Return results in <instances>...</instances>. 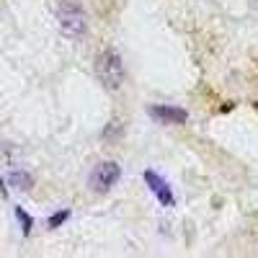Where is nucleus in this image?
Instances as JSON below:
<instances>
[{
	"mask_svg": "<svg viewBox=\"0 0 258 258\" xmlns=\"http://www.w3.org/2000/svg\"><path fill=\"white\" fill-rule=\"evenodd\" d=\"M57 21H59V29L64 36L70 39H80L85 34V26H88V18H85V11L73 3V0H62L59 8H57Z\"/></svg>",
	"mask_w": 258,
	"mask_h": 258,
	"instance_id": "f03ea898",
	"label": "nucleus"
},
{
	"mask_svg": "<svg viewBox=\"0 0 258 258\" xmlns=\"http://www.w3.org/2000/svg\"><path fill=\"white\" fill-rule=\"evenodd\" d=\"M147 114L160 124H186L188 121V111L178 109V106H150Z\"/></svg>",
	"mask_w": 258,
	"mask_h": 258,
	"instance_id": "20e7f679",
	"label": "nucleus"
},
{
	"mask_svg": "<svg viewBox=\"0 0 258 258\" xmlns=\"http://www.w3.org/2000/svg\"><path fill=\"white\" fill-rule=\"evenodd\" d=\"M119 178H121V165L114 163V160H106V163L96 165V170L88 178V186L93 191H98V194H106V191H111L116 186Z\"/></svg>",
	"mask_w": 258,
	"mask_h": 258,
	"instance_id": "7ed1b4c3",
	"label": "nucleus"
},
{
	"mask_svg": "<svg viewBox=\"0 0 258 258\" xmlns=\"http://www.w3.org/2000/svg\"><path fill=\"white\" fill-rule=\"evenodd\" d=\"M96 78L106 91H119L124 83V64L114 49H103L96 57Z\"/></svg>",
	"mask_w": 258,
	"mask_h": 258,
	"instance_id": "f257e3e1",
	"label": "nucleus"
},
{
	"mask_svg": "<svg viewBox=\"0 0 258 258\" xmlns=\"http://www.w3.org/2000/svg\"><path fill=\"white\" fill-rule=\"evenodd\" d=\"M68 220H70V209H62V212H57V214L49 217V227L54 230V227H59L62 222H68Z\"/></svg>",
	"mask_w": 258,
	"mask_h": 258,
	"instance_id": "6e6552de",
	"label": "nucleus"
},
{
	"mask_svg": "<svg viewBox=\"0 0 258 258\" xmlns=\"http://www.w3.org/2000/svg\"><path fill=\"white\" fill-rule=\"evenodd\" d=\"M145 183L150 186V191L155 194L163 207H173L176 204V197H173V191H170V186L155 173V170H147V173H145Z\"/></svg>",
	"mask_w": 258,
	"mask_h": 258,
	"instance_id": "39448f33",
	"label": "nucleus"
},
{
	"mask_svg": "<svg viewBox=\"0 0 258 258\" xmlns=\"http://www.w3.org/2000/svg\"><path fill=\"white\" fill-rule=\"evenodd\" d=\"M8 183L13 188H18V191H29L34 186V178L26 173V170H11V173H8Z\"/></svg>",
	"mask_w": 258,
	"mask_h": 258,
	"instance_id": "423d86ee",
	"label": "nucleus"
},
{
	"mask_svg": "<svg viewBox=\"0 0 258 258\" xmlns=\"http://www.w3.org/2000/svg\"><path fill=\"white\" fill-rule=\"evenodd\" d=\"M13 212H16V217H18V222H21V232L29 235V232H31V227H34V220H31V217H29V214H26L24 209H21V207H16Z\"/></svg>",
	"mask_w": 258,
	"mask_h": 258,
	"instance_id": "0eeeda50",
	"label": "nucleus"
}]
</instances>
